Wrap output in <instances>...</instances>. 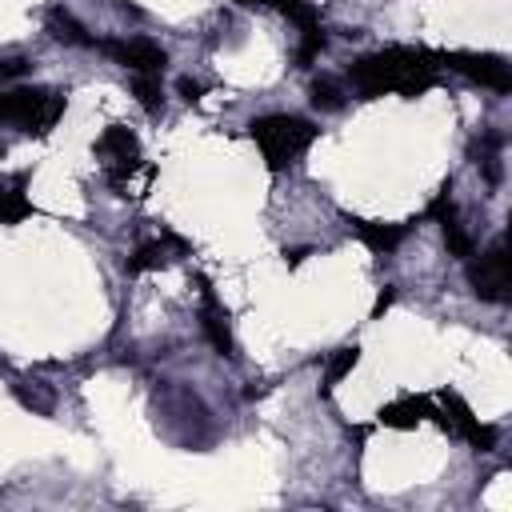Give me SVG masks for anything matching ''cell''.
Instances as JSON below:
<instances>
[{"mask_svg":"<svg viewBox=\"0 0 512 512\" xmlns=\"http://www.w3.org/2000/svg\"><path fill=\"white\" fill-rule=\"evenodd\" d=\"M348 80L364 100H376L384 92L420 96L440 80V72H436V56L424 48H380L352 60Z\"/></svg>","mask_w":512,"mask_h":512,"instance_id":"cell-1","label":"cell"},{"mask_svg":"<svg viewBox=\"0 0 512 512\" xmlns=\"http://www.w3.org/2000/svg\"><path fill=\"white\" fill-rule=\"evenodd\" d=\"M248 136L260 144L264 164H268L272 172H280V168L296 164V160L312 148V140L320 136V128H316L312 120H304V116L268 112V116H256V120L248 124Z\"/></svg>","mask_w":512,"mask_h":512,"instance_id":"cell-2","label":"cell"},{"mask_svg":"<svg viewBox=\"0 0 512 512\" xmlns=\"http://www.w3.org/2000/svg\"><path fill=\"white\" fill-rule=\"evenodd\" d=\"M64 116V96L48 88H16L0 92V124H20L28 136L52 132V124Z\"/></svg>","mask_w":512,"mask_h":512,"instance_id":"cell-3","label":"cell"},{"mask_svg":"<svg viewBox=\"0 0 512 512\" xmlns=\"http://www.w3.org/2000/svg\"><path fill=\"white\" fill-rule=\"evenodd\" d=\"M436 64L468 76L472 84L480 88H492V92H508L512 88V72H508V60L496 56V52H432Z\"/></svg>","mask_w":512,"mask_h":512,"instance_id":"cell-4","label":"cell"},{"mask_svg":"<svg viewBox=\"0 0 512 512\" xmlns=\"http://www.w3.org/2000/svg\"><path fill=\"white\" fill-rule=\"evenodd\" d=\"M468 284H472V292H476L480 300H492V304L508 300L512 268H508V248H504V240H500V244H492L480 260H472V264H468Z\"/></svg>","mask_w":512,"mask_h":512,"instance_id":"cell-5","label":"cell"},{"mask_svg":"<svg viewBox=\"0 0 512 512\" xmlns=\"http://www.w3.org/2000/svg\"><path fill=\"white\" fill-rule=\"evenodd\" d=\"M440 404H444V412H436V420L448 428V432H456V436H464L476 452H492L496 448V428H488V424H480L476 416H472V408L464 404V396H456V392H440Z\"/></svg>","mask_w":512,"mask_h":512,"instance_id":"cell-6","label":"cell"},{"mask_svg":"<svg viewBox=\"0 0 512 512\" xmlns=\"http://www.w3.org/2000/svg\"><path fill=\"white\" fill-rule=\"evenodd\" d=\"M96 156H104L112 168H108V180L120 188L124 184V176L136 168V160H140V140H136V132L132 128H124V124H108L104 132H100V140H96Z\"/></svg>","mask_w":512,"mask_h":512,"instance_id":"cell-7","label":"cell"},{"mask_svg":"<svg viewBox=\"0 0 512 512\" xmlns=\"http://www.w3.org/2000/svg\"><path fill=\"white\" fill-rule=\"evenodd\" d=\"M100 48H104L116 64L132 68L136 76H160L164 64H168V52H164L156 40H144V36H136V40H100Z\"/></svg>","mask_w":512,"mask_h":512,"instance_id":"cell-8","label":"cell"},{"mask_svg":"<svg viewBox=\"0 0 512 512\" xmlns=\"http://www.w3.org/2000/svg\"><path fill=\"white\" fill-rule=\"evenodd\" d=\"M196 284H200V292H204V304H200V328H204V336H208V344L220 352V356H236V344H232V328H228V312L220 308V300H216V292H212V284L204 280V276H196Z\"/></svg>","mask_w":512,"mask_h":512,"instance_id":"cell-9","label":"cell"},{"mask_svg":"<svg viewBox=\"0 0 512 512\" xmlns=\"http://www.w3.org/2000/svg\"><path fill=\"white\" fill-rule=\"evenodd\" d=\"M428 416H436V408H432L428 396H400V400H392V404H384L376 412V420L388 424V428H416Z\"/></svg>","mask_w":512,"mask_h":512,"instance_id":"cell-10","label":"cell"},{"mask_svg":"<svg viewBox=\"0 0 512 512\" xmlns=\"http://www.w3.org/2000/svg\"><path fill=\"white\" fill-rule=\"evenodd\" d=\"M348 224H352V228H356V236H360L372 252H380V256L396 252V248H400V240L408 236V228H404V224H380V220H360V216H348Z\"/></svg>","mask_w":512,"mask_h":512,"instance_id":"cell-11","label":"cell"},{"mask_svg":"<svg viewBox=\"0 0 512 512\" xmlns=\"http://www.w3.org/2000/svg\"><path fill=\"white\" fill-rule=\"evenodd\" d=\"M48 32L56 36V40H64V44H80V48H92L96 40L84 32V24L72 16V12H64V8H52L48 12Z\"/></svg>","mask_w":512,"mask_h":512,"instance_id":"cell-12","label":"cell"},{"mask_svg":"<svg viewBox=\"0 0 512 512\" xmlns=\"http://www.w3.org/2000/svg\"><path fill=\"white\" fill-rule=\"evenodd\" d=\"M308 92H312V104L324 108V112L344 108V88H340V80H332V76H316Z\"/></svg>","mask_w":512,"mask_h":512,"instance_id":"cell-13","label":"cell"},{"mask_svg":"<svg viewBox=\"0 0 512 512\" xmlns=\"http://www.w3.org/2000/svg\"><path fill=\"white\" fill-rule=\"evenodd\" d=\"M324 52V28L312 24V28H300V48H296V68H312Z\"/></svg>","mask_w":512,"mask_h":512,"instance_id":"cell-14","label":"cell"},{"mask_svg":"<svg viewBox=\"0 0 512 512\" xmlns=\"http://www.w3.org/2000/svg\"><path fill=\"white\" fill-rule=\"evenodd\" d=\"M356 360H360V348H356V344H352V348H336V352H332V360L324 364V388L340 384V380L356 368Z\"/></svg>","mask_w":512,"mask_h":512,"instance_id":"cell-15","label":"cell"},{"mask_svg":"<svg viewBox=\"0 0 512 512\" xmlns=\"http://www.w3.org/2000/svg\"><path fill=\"white\" fill-rule=\"evenodd\" d=\"M164 260H168V248H164L160 240H152V244H140V248H136V252L128 256V264H124V268H128V272L136 276V272H148V268H160Z\"/></svg>","mask_w":512,"mask_h":512,"instance_id":"cell-16","label":"cell"},{"mask_svg":"<svg viewBox=\"0 0 512 512\" xmlns=\"http://www.w3.org/2000/svg\"><path fill=\"white\" fill-rule=\"evenodd\" d=\"M440 228H444V244H448V256H456V260H472L476 244H472V236L460 228V220H448V224H440Z\"/></svg>","mask_w":512,"mask_h":512,"instance_id":"cell-17","label":"cell"},{"mask_svg":"<svg viewBox=\"0 0 512 512\" xmlns=\"http://www.w3.org/2000/svg\"><path fill=\"white\" fill-rule=\"evenodd\" d=\"M132 92H136V100H140L144 112H160V108H164L160 76H136V80H132Z\"/></svg>","mask_w":512,"mask_h":512,"instance_id":"cell-18","label":"cell"},{"mask_svg":"<svg viewBox=\"0 0 512 512\" xmlns=\"http://www.w3.org/2000/svg\"><path fill=\"white\" fill-rule=\"evenodd\" d=\"M24 216H32V204L20 192H0V224H20Z\"/></svg>","mask_w":512,"mask_h":512,"instance_id":"cell-19","label":"cell"},{"mask_svg":"<svg viewBox=\"0 0 512 512\" xmlns=\"http://www.w3.org/2000/svg\"><path fill=\"white\" fill-rule=\"evenodd\" d=\"M280 12H284L292 24H300V28L320 24V12H316V4H312V0H284V4H280Z\"/></svg>","mask_w":512,"mask_h":512,"instance_id":"cell-20","label":"cell"},{"mask_svg":"<svg viewBox=\"0 0 512 512\" xmlns=\"http://www.w3.org/2000/svg\"><path fill=\"white\" fill-rule=\"evenodd\" d=\"M448 192H452V188L444 184V188L436 192V200L428 204V216H436L440 224H448V220H456V204H452V196H448Z\"/></svg>","mask_w":512,"mask_h":512,"instance_id":"cell-21","label":"cell"},{"mask_svg":"<svg viewBox=\"0 0 512 512\" xmlns=\"http://www.w3.org/2000/svg\"><path fill=\"white\" fill-rule=\"evenodd\" d=\"M16 396H20V404H28V408H36V412H48V408H52V400H48V396L28 392L24 384H16Z\"/></svg>","mask_w":512,"mask_h":512,"instance_id":"cell-22","label":"cell"},{"mask_svg":"<svg viewBox=\"0 0 512 512\" xmlns=\"http://www.w3.org/2000/svg\"><path fill=\"white\" fill-rule=\"evenodd\" d=\"M176 88H180V96H184L188 104H196V100L204 96V84H200V80H192V76H180V84H176Z\"/></svg>","mask_w":512,"mask_h":512,"instance_id":"cell-23","label":"cell"},{"mask_svg":"<svg viewBox=\"0 0 512 512\" xmlns=\"http://www.w3.org/2000/svg\"><path fill=\"white\" fill-rule=\"evenodd\" d=\"M24 68H28V60H20V56H16V60H0V80H4V76H20Z\"/></svg>","mask_w":512,"mask_h":512,"instance_id":"cell-24","label":"cell"},{"mask_svg":"<svg viewBox=\"0 0 512 512\" xmlns=\"http://www.w3.org/2000/svg\"><path fill=\"white\" fill-rule=\"evenodd\" d=\"M392 300H396V292H392V284H388V288L376 296V308H372V316H384V308H388Z\"/></svg>","mask_w":512,"mask_h":512,"instance_id":"cell-25","label":"cell"},{"mask_svg":"<svg viewBox=\"0 0 512 512\" xmlns=\"http://www.w3.org/2000/svg\"><path fill=\"white\" fill-rule=\"evenodd\" d=\"M236 4H244V8H280L284 0H236Z\"/></svg>","mask_w":512,"mask_h":512,"instance_id":"cell-26","label":"cell"}]
</instances>
